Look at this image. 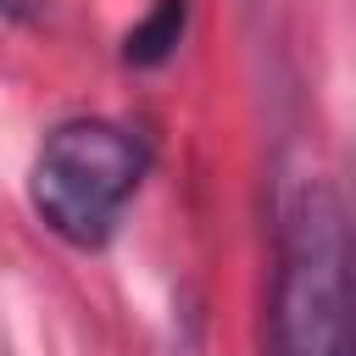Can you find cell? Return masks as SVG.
<instances>
[{
	"mask_svg": "<svg viewBox=\"0 0 356 356\" xmlns=\"http://www.w3.org/2000/svg\"><path fill=\"white\" fill-rule=\"evenodd\" d=\"M273 356H356V239L328 178H300L278 211Z\"/></svg>",
	"mask_w": 356,
	"mask_h": 356,
	"instance_id": "cell-1",
	"label": "cell"
},
{
	"mask_svg": "<svg viewBox=\"0 0 356 356\" xmlns=\"http://www.w3.org/2000/svg\"><path fill=\"white\" fill-rule=\"evenodd\" d=\"M184 22H189V0H156L122 39V61L128 67H161L178 39H184Z\"/></svg>",
	"mask_w": 356,
	"mask_h": 356,
	"instance_id": "cell-3",
	"label": "cell"
},
{
	"mask_svg": "<svg viewBox=\"0 0 356 356\" xmlns=\"http://www.w3.org/2000/svg\"><path fill=\"white\" fill-rule=\"evenodd\" d=\"M145 167H150V150L134 128L106 117H67L44 134L33 156L28 200L56 239L95 250L117 234L122 206L145 184Z\"/></svg>",
	"mask_w": 356,
	"mask_h": 356,
	"instance_id": "cell-2",
	"label": "cell"
}]
</instances>
